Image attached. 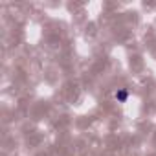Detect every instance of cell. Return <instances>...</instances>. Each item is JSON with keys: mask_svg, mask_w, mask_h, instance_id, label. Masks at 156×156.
Segmentation results:
<instances>
[{"mask_svg": "<svg viewBox=\"0 0 156 156\" xmlns=\"http://www.w3.org/2000/svg\"><path fill=\"white\" fill-rule=\"evenodd\" d=\"M116 99H118L119 103H125V101L129 99V92H127V90H118V92H116Z\"/></svg>", "mask_w": 156, "mask_h": 156, "instance_id": "6da1fadb", "label": "cell"}]
</instances>
